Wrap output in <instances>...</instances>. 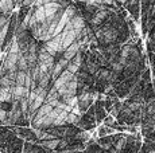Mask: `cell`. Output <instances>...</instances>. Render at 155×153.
Here are the masks:
<instances>
[{"instance_id":"cell-1","label":"cell","mask_w":155,"mask_h":153,"mask_svg":"<svg viewBox=\"0 0 155 153\" xmlns=\"http://www.w3.org/2000/svg\"><path fill=\"white\" fill-rule=\"evenodd\" d=\"M96 97H97V93H94V92L93 93H82L77 97V106H78V109L81 110L82 114L93 105Z\"/></svg>"},{"instance_id":"cell-2","label":"cell","mask_w":155,"mask_h":153,"mask_svg":"<svg viewBox=\"0 0 155 153\" xmlns=\"http://www.w3.org/2000/svg\"><path fill=\"white\" fill-rule=\"evenodd\" d=\"M82 55L81 52H77V55L73 58V59L69 61V63H68V67H66V71H69L70 74H77L80 70V67H81L82 64Z\"/></svg>"},{"instance_id":"cell-3","label":"cell","mask_w":155,"mask_h":153,"mask_svg":"<svg viewBox=\"0 0 155 153\" xmlns=\"http://www.w3.org/2000/svg\"><path fill=\"white\" fill-rule=\"evenodd\" d=\"M81 45H82V40H77L76 43H73L71 46H69L64 52H62V58H64V59H66V61L73 59V58L77 55V52L80 51V47H81Z\"/></svg>"},{"instance_id":"cell-4","label":"cell","mask_w":155,"mask_h":153,"mask_svg":"<svg viewBox=\"0 0 155 153\" xmlns=\"http://www.w3.org/2000/svg\"><path fill=\"white\" fill-rule=\"evenodd\" d=\"M71 78H73V74H70L69 71H66V70H65V71L62 73V74L59 75L58 78H57L55 81H54V83H53V89H54V90H58L61 86L66 85Z\"/></svg>"},{"instance_id":"cell-5","label":"cell","mask_w":155,"mask_h":153,"mask_svg":"<svg viewBox=\"0 0 155 153\" xmlns=\"http://www.w3.org/2000/svg\"><path fill=\"white\" fill-rule=\"evenodd\" d=\"M16 3L12 0H0V12H3V15H8L10 12H12Z\"/></svg>"},{"instance_id":"cell-6","label":"cell","mask_w":155,"mask_h":153,"mask_svg":"<svg viewBox=\"0 0 155 153\" xmlns=\"http://www.w3.org/2000/svg\"><path fill=\"white\" fill-rule=\"evenodd\" d=\"M116 133H117V132H116L115 129L108 128V126H105V125H101V126H99V129H97V136H99V138L108 137V136H112V134H116Z\"/></svg>"},{"instance_id":"cell-7","label":"cell","mask_w":155,"mask_h":153,"mask_svg":"<svg viewBox=\"0 0 155 153\" xmlns=\"http://www.w3.org/2000/svg\"><path fill=\"white\" fill-rule=\"evenodd\" d=\"M41 146H42L43 149H46V151L51 152V151H55L57 146H58L59 144V140H57V138H54V140H47V141H39Z\"/></svg>"},{"instance_id":"cell-8","label":"cell","mask_w":155,"mask_h":153,"mask_svg":"<svg viewBox=\"0 0 155 153\" xmlns=\"http://www.w3.org/2000/svg\"><path fill=\"white\" fill-rule=\"evenodd\" d=\"M8 30H10V22L0 28V47H3V45L5 43V39H7V35H8Z\"/></svg>"},{"instance_id":"cell-9","label":"cell","mask_w":155,"mask_h":153,"mask_svg":"<svg viewBox=\"0 0 155 153\" xmlns=\"http://www.w3.org/2000/svg\"><path fill=\"white\" fill-rule=\"evenodd\" d=\"M26 75H27V73H25V71H16V75H15V86H25Z\"/></svg>"},{"instance_id":"cell-10","label":"cell","mask_w":155,"mask_h":153,"mask_svg":"<svg viewBox=\"0 0 155 153\" xmlns=\"http://www.w3.org/2000/svg\"><path fill=\"white\" fill-rule=\"evenodd\" d=\"M103 122H104V125H105V126H108V128L115 129V130L119 128V126H120V125L117 123V121H116V118H113V117H112V116H109V114L107 116V118L104 120Z\"/></svg>"},{"instance_id":"cell-11","label":"cell","mask_w":155,"mask_h":153,"mask_svg":"<svg viewBox=\"0 0 155 153\" xmlns=\"http://www.w3.org/2000/svg\"><path fill=\"white\" fill-rule=\"evenodd\" d=\"M80 118H81V117L76 116V114L68 113V116H66V125H69V126H77V123L80 122Z\"/></svg>"},{"instance_id":"cell-12","label":"cell","mask_w":155,"mask_h":153,"mask_svg":"<svg viewBox=\"0 0 155 153\" xmlns=\"http://www.w3.org/2000/svg\"><path fill=\"white\" fill-rule=\"evenodd\" d=\"M7 116H8V110L0 108V122L7 123Z\"/></svg>"},{"instance_id":"cell-13","label":"cell","mask_w":155,"mask_h":153,"mask_svg":"<svg viewBox=\"0 0 155 153\" xmlns=\"http://www.w3.org/2000/svg\"><path fill=\"white\" fill-rule=\"evenodd\" d=\"M151 118H153V122H154V126H155V113L153 114V117H151Z\"/></svg>"},{"instance_id":"cell-14","label":"cell","mask_w":155,"mask_h":153,"mask_svg":"<svg viewBox=\"0 0 155 153\" xmlns=\"http://www.w3.org/2000/svg\"><path fill=\"white\" fill-rule=\"evenodd\" d=\"M147 153H155V151H148Z\"/></svg>"}]
</instances>
